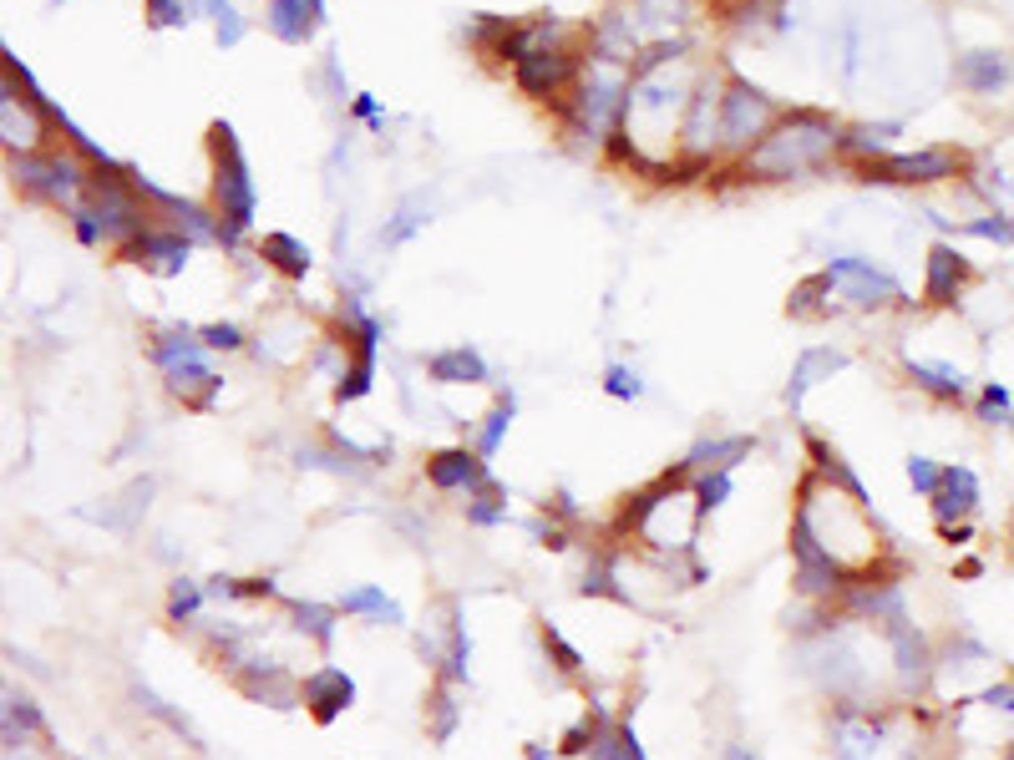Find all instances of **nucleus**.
Segmentation results:
<instances>
[{"label":"nucleus","instance_id":"4c0bfd02","mask_svg":"<svg viewBox=\"0 0 1014 760\" xmlns=\"http://www.w3.org/2000/svg\"><path fill=\"white\" fill-rule=\"evenodd\" d=\"M537 639H543V654L553 659V669H559V675H584V654L573 649V644L563 639L553 624H543V629H537Z\"/></svg>","mask_w":1014,"mask_h":760},{"label":"nucleus","instance_id":"c756f323","mask_svg":"<svg viewBox=\"0 0 1014 760\" xmlns=\"http://www.w3.org/2000/svg\"><path fill=\"white\" fill-rule=\"evenodd\" d=\"M462 512H467V523H472V527H502L508 517H513V512H508V492H502V482H498V476H492L488 487L467 492Z\"/></svg>","mask_w":1014,"mask_h":760},{"label":"nucleus","instance_id":"2eb2a0df","mask_svg":"<svg viewBox=\"0 0 1014 760\" xmlns=\"http://www.w3.org/2000/svg\"><path fill=\"white\" fill-rule=\"evenodd\" d=\"M756 452V437H746V431H726V437H700L685 452V476H700V472H736L746 456Z\"/></svg>","mask_w":1014,"mask_h":760},{"label":"nucleus","instance_id":"7c9ffc66","mask_svg":"<svg viewBox=\"0 0 1014 760\" xmlns=\"http://www.w3.org/2000/svg\"><path fill=\"white\" fill-rule=\"evenodd\" d=\"M832 279H827V269H817V274H807L797 289H791V299H787V309L797 315V320H807V315H827L832 309Z\"/></svg>","mask_w":1014,"mask_h":760},{"label":"nucleus","instance_id":"9b49d317","mask_svg":"<svg viewBox=\"0 0 1014 760\" xmlns=\"http://www.w3.org/2000/svg\"><path fill=\"white\" fill-rule=\"evenodd\" d=\"M299 705L310 710L315 725H335L350 705H356V679H350L340 665H315L310 675L299 679Z\"/></svg>","mask_w":1014,"mask_h":760},{"label":"nucleus","instance_id":"e433bc0d","mask_svg":"<svg viewBox=\"0 0 1014 760\" xmlns=\"http://www.w3.org/2000/svg\"><path fill=\"white\" fill-rule=\"evenodd\" d=\"M457 725H462V705L452 695V679H442L437 695H431V740H452Z\"/></svg>","mask_w":1014,"mask_h":760},{"label":"nucleus","instance_id":"49530a36","mask_svg":"<svg viewBox=\"0 0 1014 760\" xmlns=\"http://www.w3.org/2000/svg\"><path fill=\"white\" fill-rule=\"evenodd\" d=\"M726 760H761V756H756L751 746H740V740H736V746H726Z\"/></svg>","mask_w":1014,"mask_h":760},{"label":"nucleus","instance_id":"dca6fc26","mask_svg":"<svg viewBox=\"0 0 1014 760\" xmlns=\"http://www.w3.org/2000/svg\"><path fill=\"white\" fill-rule=\"evenodd\" d=\"M848 350H832V345H807L797 356V366H791V380H787V411H801V401H807L811 386H822V380H832L837 370H848Z\"/></svg>","mask_w":1014,"mask_h":760},{"label":"nucleus","instance_id":"5701e85b","mask_svg":"<svg viewBox=\"0 0 1014 760\" xmlns=\"http://www.w3.org/2000/svg\"><path fill=\"white\" fill-rule=\"evenodd\" d=\"M893 137H898L893 122H858V127H842V137H837V157L878 163V157L893 153Z\"/></svg>","mask_w":1014,"mask_h":760},{"label":"nucleus","instance_id":"cd10ccee","mask_svg":"<svg viewBox=\"0 0 1014 760\" xmlns=\"http://www.w3.org/2000/svg\"><path fill=\"white\" fill-rule=\"evenodd\" d=\"M427 224H431V208H427V203H421V198H406L401 208H396V214L381 224L376 244H381V249H401V244H411V238H417Z\"/></svg>","mask_w":1014,"mask_h":760},{"label":"nucleus","instance_id":"6e6552de","mask_svg":"<svg viewBox=\"0 0 1014 760\" xmlns=\"http://www.w3.org/2000/svg\"><path fill=\"white\" fill-rule=\"evenodd\" d=\"M720 82H726V76H695L680 132H675V153H685V157H716L720 153Z\"/></svg>","mask_w":1014,"mask_h":760},{"label":"nucleus","instance_id":"58836bf2","mask_svg":"<svg viewBox=\"0 0 1014 760\" xmlns=\"http://www.w3.org/2000/svg\"><path fill=\"white\" fill-rule=\"evenodd\" d=\"M147 25H157V31H183V25L193 21V0H147Z\"/></svg>","mask_w":1014,"mask_h":760},{"label":"nucleus","instance_id":"37998d69","mask_svg":"<svg viewBox=\"0 0 1014 760\" xmlns=\"http://www.w3.org/2000/svg\"><path fill=\"white\" fill-rule=\"evenodd\" d=\"M964 234L990 238V244H1014V224H1010L1004 214H984V218H974V224H964Z\"/></svg>","mask_w":1014,"mask_h":760},{"label":"nucleus","instance_id":"f8f14e48","mask_svg":"<svg viewBox=\"0 0 1014 760\" xmlns=\"http://www.w3.org/2000/svg\"><path fill=\"white\" fill-rule=\"evenodd\" d=\"M427 482L437 492H478L492 482V466L488 456H478L472 446H442V452L427 456Z\"/></svg>","mask_w":1014,"mask_h":760},{"label":"nucleus","instance_id":"79ce46f5","mask_svg":"<svg viewBox=\"0 0 1014 760\" xmlns=\"http://www.w3.org/2000/svg\"><path fill=\"white\" fill-rule=\"evenodd\" d=\"M939 476H943L939 462H929V456H908V482H913L919 497H933V492H939Z\"/></svg>","mask_w":1014,"mask_h":760},{"label":"nucleus","instance_id":"f3484780","mask_svg":"<svg viewBox=\"0 0 1014 760\" xmlns=\"http://www.w3.org/2000/svg\"><path fill=\"white\" fill-rule=\"evenodd\" d=\"M933 517H939V527H959L974 517L979 507V476L969 472V466H943L939 476V492H933Z\"/></svg>","mask_w":1014,"mask_h":760},{"label":"nucleus","instance_id":"473e14b6","mask_svg":"<svg viewBox=\"0 0 1014 760\" xmlns=\"http://www.w3.org/2000/svg\"><path fill=\"white\" fill-rule=\"evenodd\" d=\"M203 16L214 21V41L224 51L244 47V37H249V21L239 16V6H234V0H208V6H203Z\"/></svg>","mask_w":1014,"mask_h":760},{"label":"nucleus","instance_id":"aec40b11","mask_svg":"<svg viewBox=\"0 0 1014 760\" xmlns=\"http://www.w3.org/2000/svg\"><path fill=\"white\" fill-rule=\"evenodd\" d=\"M629 16L639 25V37H675L695 21V0H629Z\"/></svg>","mask_w":1014,"mask_h":760},{"label":"nucleus","instance_id":"ddd939ff","mask_svg":"<svg viewBox=\"0 0 1014 760\" xmlns=\"http://www.w3.org/2000/svg\"><path fill=\"white\" fill-rule=\"evenodd\" d=\"M325 6L315 0H264V31L285 47H310L315 31L325 25Z\"/></svg>","mask_w":1014,"mask_h":760},{"label":"nucleus","instance_id":"f03ea898","mask_svg":"<svg viewBox=\"0 0 1014 760\" xmlns=\"http://www.w3.org/2000/svg\"><path fill=\"white\" fill-rule=\"evenodd\" d=\"M208 147H214V214H218V249H239L254 234L259 218V183L244 157V143L234 122H214L208 127Z\"/></svg>","mask_w":1014,"mask_h":760},{"label":"nucleus","instance_id":"a211bd4d","mask_svg":"<svg viewBox=\"0 0 1014 760\" xmlns=\"http://www.w3.org/2000/svg\"><path fill=\"white\" fill-rule=\"evenodd\" d=\"M335 608L350 618H370V624H386V629H401L406 624V608L396 604L386 588H376V583H356V588H346V594L335 598Z\"/></svg>","mask_w":1014,"mask_h":760},{"label":"nucleus","instance_id":"1a4fd4ad","mask_svg":"<svg viewBox=\"0 0 1014 760\" xmlns=\"http://www.w3.org/2000/svg\"><path fill=\"white\" fill-rule=\"evenodd\" d=\"M117 254H122V264H137V269L157 274V279H178V274L188 269V259H193V244L183 234H173V228H163V224H147L143 234L127 238Z\"/></svg>","mask_w":1014,"mask_h":760},{"label":"nucleus","instance_id":"a878e982","mask_svg":"<svg viewBox=\"0 0 1014 760\" xmlns=\"http://www.w3.org/2000/svg\"><path fill=\"white\" fill-rule=\"evenodd\" d=\"M147 356H153L157 370H173V366H183V360L203 356V340H198V330H193V325H167V330L153 335Z\"/></svg>","mask_w":1014,"mask_h":760},{"label":"nucleus","instance_id":"4468645a","mask_svg":"<svg viewBox=\"0 0 1014 760\" xmlns=\"http://www.w3.org/2000/svg\"><path fill=\"white\" fill-rule=\"evenodd\" d=\"M421 370L431 386H488L492 380V366L478 345H442L421 360Z\"/></svg>","mask_w":1014,"mask_h":760},{"label":"nucleus","instance_id":"393cba45","mask_svg":"<svg viewBox=\"0 0 1014 760\" xmlns=\"http://www.w3.org/2000/svg\"><path fill=\"white\" fill-rule=\"evenodd\" d=\"M908 376H913V386L939 396V401H959L969 391V376L959 366H949V360H908Z\"/></svg>","mask_w":1014,"mask_h":760},{"label":"nucleus","instance_id":"7ed1b4c3","mask_svg":"<svg viewBox=\"0 0 1014 760\" xmlns=\"http://www.w3.org/2000/svg\"><path fill=\"white\" fill-rule=\"evenodd\" d=\"M624 107H629V66L614 61H588L573 92L559 102L563 132L578 143H608L624 127Z\"/></svg>","mask_w":1014,"mask_h":760},{"label":"nucleus","instance_id":"09e8293b","mask_svg":"<svg viewBox=\"0 0 1014 760\" xmlns=\"http://www.w3.org/2000/svg\"><path fill=\"white\" fill-rule=\"evenodd\" d=\"M203 6H208V0H193V11H198V16H203Z\"/></svg>","mask_w":1014,"mask_h":760},{"label":"nucleus","instance_id":"ea45409f","mask_svg":"<svg viewBox=\"0 0 1014 760\" xmlns=\"http://www.w3.org/2000/svg\"><path fill=\"white\" fill-rule=\"evenodd\" d=\"M137 700H143V710H147V715H157V720H163L167 730H173V736H183V740H193V746H198V736H193V725L183 720V715L173 710L167 700H157V695H153L147 685H137Z\"/></svg>","mask_w":1014,"mask_h":760},{"label":"nucleus","instance_id":"c9c22d12","mask_svg":"<svg viewBox=\"0 0 1014 760\" xmlns=\"http://www.w3.org/2000/svg\"><path fill=\"white\" fill-rule=\"evenodd\" d=\"M198 340H203V350H208V356H239V350H249V335H244L234 320L198 325Z\"/></svg>","mask_w":1014,"mask_h":760},{"label":"nucleus","instance_id":"0eeeda50","mask_svg":"<svg viewBox=\"0 0 1014 760\" xmlns=\"http://www.w3.org/2000/svg\"><path fill=\"white\" fill-rule=\"evenodd\" d=\"M827 279H832L837 299H848L852 309H883L893 299H903V285H898L893 274L883 264L862 259V254H832L827 259Z\"/></svg>","mask_w":1014,"mask_h":760},{"label":"nucleus","instance_id":"c85d7f7f","mask_svg":"<svg viewBox=\"0 0 1014 760\" xmlns=\"http://www.w3.org/2000/svg\"><path fill=\"white\" fill-rule=\"evenodd\" d=\"M959 82H964L969 92H994V86L1010 82V66H1004L1000 51H969V57L959 61Z\"/></svg>","mask_w":1014,"mask_h":760},{"label":"nucleus","instance_id":"f257e3e1","mask_svg":"<svg viewBox=\"0 0 1014 760\" xmlns=\"http://www.w3.org/2000/svg\"><path fill=\"white\" fill-rule=\"evenodd\" d=\"M837 137H842V122L832 112L791 107L771 122L761 143L740 153V173L756 183H791L807 173H822L837 157Z\"/></svg>","mask_w":1014,"mask_h":760},{"label":"nucleus","instance_id":"a18cd8bd","mask_svg":"<svg viewBox=\"0 0 1014 760\" xmlns=\"http://www.w3.org/2000/svg\"><path fill=\"white\" fill-rule=\"evenodd\" d=\"M320 86L330 92V102H350V86H346V72H340L335 51H325V61H320Z\"/></svg>","mask_w":1014,"mask_h":760},{"label":"nucleus","instance_id":"423d86ee","mask_svg":"<svg viewBox=\"0 0 1014 760\" xmlns=\"http://www.w3.org/2000/svg\"><path fill=\"white\" fill-rule=\"evenodd\" d=\"M578 72H584V57H578V47H553V51H528V57L513 61V82L523 96H533V102H563V92H573V82H578Z\"/></svg>","mask_w":1014,"mask_h":760},{"label":"nucleus","instance_id":"a19ab883","mask_svg":"<svg viewBox=\"0 0 1014 760\" xmlns=\"http://www.w3.org/2000/svg\"><path fill=\"white\" fill-rule=\"evenodd\" d=\"M979 411H984V421H990V427H1010V391H1004V386H984V391H979Z\"/></svg>","mask_w":1014,"mask_h":760},{"label":"nucleus","instance_id":"f704fd0d","mask_svg":"<svg viewBox=\"0 0 1014 760\" xmlns=\"http://www.w3.org/2000/svg\"><path fill=\"white\" fill-rule=\"evenodd\" d=\"M645 376L629 366V360H608L604 366V396L608 401H645Z\"/></svg>","mask_w":1014,"mask_h":760},{"label":"nucleus","instance_id":"b1692460","mask_svg":"<svg viewBox=\"0 0 1014 760\" xmlns=\"http://www.w3.org/2000/svg\"><path fill=\"white\" fill-rule=\"evenodd\" d=\"M376 366H381V350H350L346 370L335 380V401L340 405H356L376 391Z\"/></svg>","mask_w":1014,"mask_h":760},{"label":"nucleus","instance_id":"de8ad7c7","mask_svg":"<svg viewBox=\"0 0 1014 760\" xmlns=\"http://www.w3.org/2000/svg\"><path fill=\"white\" fill-rule=\"evenodd\" d=\"M528 760H553V746H528Z\"/></svg>","mask_w":1014,"mask_h":760},{"label":"nucleus","instance_id":"9d476101","mask_svg":"<svg viewBox=\"0 0 1014 760\" xmlns=\"http://www.w3.org/2000/svg\"><path fill=\"white\" fill-rule=\"evenodd\" d=\"M959 173V153L949 147H919V153H888L878 163H862L868 183H943Z\"/></svg>","mask_w":1014,"mask_h":760},{"label":"nucleus","instance_id":"4be33fe9","mask_svg":"<svg viewBox=\"0 0 1014 760\" xmlns=\"http://www.w3.org/2000/svg\"><path fill=\"white\" fill-rule=\"evenodd\" d=\"M289 618H295V634L315 649H330L335 634H340V608L320 604V598H289Z\"/></svg>","mask_w":1014,"mask_h":760},{"label":"nucleus","instance_id":"2f4dec72","mask_svg":"<svg viewBox=\"0 0 1014 760\" xmlns=\"http://www.w3.org/2000/svg\"><path fill=\"white\" fill-rule=\"evenodd\" d=\"M203 608H208V594H203L198 578H173L167 583V618H173L178 629L183 624H198Z\"/></svg>","mask_w":1014,"mask_h":760},{"label":"nucleus","instance_id":"20e7f679","mask_svg":"<svg viewBox=\"0 0 1014 760\" xmlns=\"http://www.w3.org/2000/svg\"><path fill=\"white\" fill-rule=\"evenodd\" d=\"M11 178L21 193L61 203V208L72 214L76 203H82L86 183H92V163H86L76 147H41V153H16L11 157Z\"/></svg>","mask_w":1014,"mask_h":760},{"label":"nucleus","instance_id":"c03bdc74","mask_svg":"<svg viewBox=\"0 0 1014 760\" xmlns=\"http://www.w3.org/2000/svg\"><path fill=\"white\" fill-rule=\"evenodd\" d=\"M350 117H356V122H366L370 132H386V107H381V96L356 92V96H350Z\"/></svg>","mask_w":1014,"mask_h":760},{"label":"nucleus","instance_id":"bb28decb","mask_svg":"<svg viewBox=\"0 0 1014 760\" xmlns=\"http://www.w3.org/2000/svg\"><path fill=\"white\" fill-rule=\"evenodd\" d=\"M513 417H518V396L508 391V396H498V405H492L488 417L478 421V431H472V452L478 456H498L502 452V441H508V431H513Z\"/></svg>","mask_w":1014,"mask_h":760},{"label":"nucleus","instance_id":"72a5a7b5","mask_svg":"<svg viewBox=\"0 0 1014 760\" xmlns=\"http://www.w3.org/2000/svg\"><path fill=\"white\" fill-rule=\"evenodd\" d=\"M690 492H695V507H700V517H710V512H720L730 502V492H736V476H730V472H700V476H690Z\"/></svg>","mask_w":1014,"mask_h":760},{"label":"nucleus","instance_id":"6ab92c4d","mask_svg":"<svg viewBox=\"0 0 1014 760\" xmlns=\"http://www.w3.org/2000/svg\"><path fill=\"white\" fill-rule=\"evenodd\" d=\"M964 279H969L964 254H954L949 244H933L929 249V279H923V299H929V305H954L959 289H964Z\"/></svg>","mask_w":1014,"mask_h":760},{"label":"nucleus","instance_id":"412c9836","mask_svg":"<svg viewBox=\"0 0 1014 760\" xmlns=\"http://www.w3.org/2000/svg\"><path fill=\"white\" fill-rule=\"evenodd\" d=\"M259 259L269 264L275 274H285V279H305V274L315 269L310 244H305V238H295V234H285V228H275V234L259 238Z\"/></svg>","mask_w":1014,"mask_h":760},{"label":"nucleus","instance_id":"39448f33","mask_svg":"<svg viewBox=\"0 0 1014 760\" xmlns=\"http://www.w3.org/2000/svg\"><path fill=\"white\" fill-rule=\"evenodd\" d=\"M781 117V107H776V96L766 92V86H756L751 76H736L730 72L726 82H720V153H746V147H756L771 132V122Z\"/></svg>","mask_w":1014,"mask_h":760}]
</instances>
